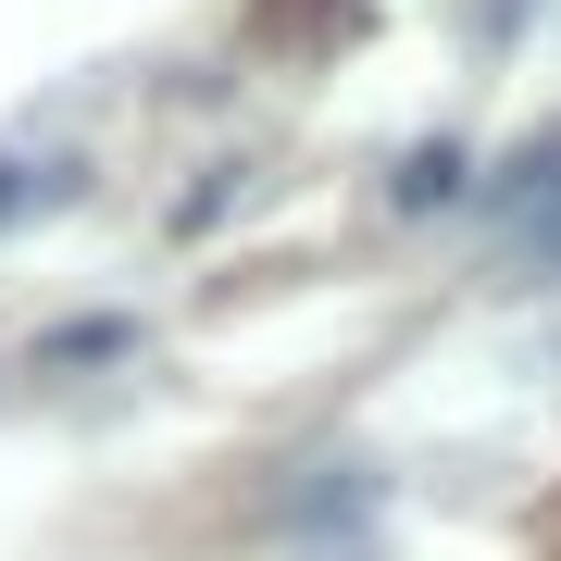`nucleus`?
I'll return each mask as SVG.
<instances>
[{
  "mask_svg": "<svg viewBox=\"0 0 561 561\" xmlns=\"http://www.w3.org/2000/svg\"><path fill=\"white\" fill-rule=\"evenodd\" d=\"M25 201H38V175H25V162H13V150H0V225H13Z\"/></svg>",
  "mask_w": 561,
  "mask_h": 561,
  "instance_id": "f03ea898",
  "label": "nucleus"
},
{
  "mask_svg": "<svg viewBox=\"0 0 561 561\" xmlns=\"http://www.w3.org/2000/svg\"><path fill=\"white\" fill-rule=\"evenodd\" d=\"M387 201H400V213H437V201H461V150H449V138H437V150H412Z\"/></svg>",
  "mask_w": 561,
  "mask_h": 561,
  "instance_id": "f257e3e1",
  "label": "nucleus"
}]
</instances>
